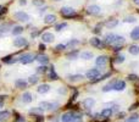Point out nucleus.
Here are the masks:
<instances>
[{"mask_svg": "<svg viewBox=\"0 0 139 122\" xmlns=\"http://www.w3.org/2000/svg\"><path fill=\"white\" fill-rule=\"evenodd\" d=\"M39 49H42V50H43V49H45V45H43V44H40V45H39Z\"/></svg>", "mask_w": 139, "mask_h": 122, "instance_id": "8fccbe9b", "label": "nucleus"}, {"mask_svg": "<svg viewBox=\"0 0 139 122\" xmlns=\"http://www.w3.org/2000/svg\"><path fill=\"white\" fill-rule=\"evenodd\" d=\"M139 121V115L138 114H132L126 120V122H138Z\"/></svg>", "mask_w": 139, "mask_h": 122, "instance_id": "2f4dec72", "label": "nucleus"}, {"mask_svg": "<svg viewBox=\"0 0 139 122\" xmlns=\"http://www.w3.org/2000/svg\"><path fill=\"white\" fill-rule=\"evenodd\" d=\"M15 122H27V121H26V118H24V117H22V116H18V117L16 118V121H15Z\"/></svg>", "mask_w": 139, "mask_h": 122, "instance_id": "79ce46f5", "label": "nucleus"}, {"mask_svg": "<svg viewBox=\"0 0 139 122\" xmlns=\"http://www.w3.org/2000/svg\"><path fill=\"white\" fill-rule=\"evenodd\" d=\"M112 112H114V110L110 109V107H106V109H103V111L100 112V115H101V117H104V118H109L112 116Z\"/></svg>", "mask_w": 139, "mask_h": 122, "instance_id": "a211bd4d", "label": "nucleus"}, {"mask_svg": "<svg viewBox=\"0 0 139 122\" xmlns=\"http://www.w3.org/2000/svg\"><path fill=\"white\" fill-rule=\"evenodd\" d=\"M50 90V85L47 84V83H44V84H40L38 88H37V92L39 94H47Z\"/></svg>", "mask_w": 139, "mask_h": 122, "instance_id": "f3484780", "label": "nucleus"}, {"mask_svg": "<svg viewBox=\"0 0 139 122\" xmlns=\"http://www.w3.org/2000/svg\"><path fill=\"white\" fill-rule=\"evenodd\" d=\"M11 29V23H1L0 24V33H6Z\"/></svg>", "mask_w": 139, "mask_h": 122, "instance_id": "bb28decb", "label": "nucleus"}, {"mask_svg": "<svg viewBox=\"0 0 139 122\" xmlns=\"http://www.w3.org/2000/svg\"><path fill=\"white\" fill-rule=\"evenodd\" d=\"M55 21H56V16L52 15V13H49V15H47V16L44 17V23H47V24H51Z\"/></svg>", "mask_w": 139, "mask_h": 122, "instance_id": "6ab92c4d", "label": "nucleus"}, {"mask_svg": "<svg viewBox=\"0 0 139 122\" xmlns=\"http://www.w3.org/2000/svg\"><path fill=\"white\" fill-rule=\"evenodd\" d=\"M71 122H83V117H82V115L73 112V114H72V120H71Z\"/></svg>", "mask_w": 139, "mask_h": 122, "instance_id": "7c9ffc66", "label": "nucleus"}, {"mask_svg": "<svg viewBox=\"0 0 139 122\" xmlns=\"http://www.w3.org/2000/svg\"><path fill=\"white\" fill-rule=\"evenodd\" d=\"M14 17H15L17 21H20V22H28V21L31 20V18H29V15L26 13L24 11H16L14 13Z\"/></svg>", "mask_w": 139, "mask_h": 122, "instance_id": "7ed1b4c3", "label": "nucleus"}, {"mask_svg": "<svg viewBox=\"0 0 139 122\" xmlns=\"http://www.w3.org/2000/svg\"><path fill=\"white\" fill-rule=\"evenodd\" d=\"M81 59H83V60H91L93 59V56H94V54L91 53V51H83V53L80 54Z\"/></svg>", "mask_w": 139, "mask_h": 122, "instance_id": "4be33fe9", "label": "nucleus"}, {"mask_svg": "<svg viewBox=\"0 0 139 122\" xmlns=\"http://www.w3.org/2000/svg\"><path fill=\"white\" fill-rule=\"evenodd\" d=\"M33 60H34V56H33V54H31V53L22 54L21 56H18V61H20L21 64H24V65L31 64Z\"/></svg>", "mask_w": 139, "mask_h": 122, "instance_id": "20e7f679", "label": "nucleus"}, {"mask_svg": "<svg viewBox=\"0 0 139 122\" xmlns=\"http://www.w3.org/2000/svg\"><path fill=\"white\" fill-rule=\"evenodd\" d=\"M37 34H38V33H37V32H33L32 34H31V36H32V37H37Z\"/></svg>", "mask_w": 139, "mask_h": 122, "instance_id": "603ef678", "label": "nucleus"}, {"mask_svg": "<svg viewBox=\"0 0 139 122\" xmlns=\"http://www.w3.org/2000/svg\"><path fill=\"white\" fill-rule=\"evenodd\" d=\"M85 77H87L89 81H98L100 78V71L98 69H91L87 72Z\"/></svg>", "mask_w": 139, "mask_h": 122, "instance_id": "f03ea898", "label": "nucleus"}, {"mask_svg": "<svg viewBox=\"0 0 139 122\" xmlns=\"http://www.w3.org/2000/svg\"><path fill=\"white\" fill-rule=\"evenodd\" d=\"M123 116H124V114H123V112H122V114H118V118H122Z\"/></svg>", "mask_w": 139, "mask_h": 122, "instance_id": "3c124183", "label": "nucleus"}, {"mask_svg": "<svg viewBox=\"0 0 139 122\" xmlns=\"http://www.w3.org/2000/svg\"><path fill=\"white\" fill-rule=\"evenodd\" d=\"M78 56H80L78 50H72V51H70V53L66 55V57H67L68 60H76V59H77Z\"/></svg>", "mask_w": 139, "mask_h": 122, "instance_id": "b1692460", "label": "nucleus"}, {"mask_svg": "<svg viewBox=\"0 0 139 122\" xmlns=\"http://www.w3.org/2000/svg\"><path fill=\"white\" fill-rule=\"evenodd\" d=\"M48 78H49V79H51V81L57 79V74H56L54 67H50V69L48 70Z\"/></svg>", "mask_w": 139, "mask_h": 122, "instance_id": "a878e982", "label": "nucleus"}, {"mask_svg": "<svg viewBox=\"0 0 139 122\" xmlns=\"http://www.w3.org/2000/svg\"><path fill=\"white\" fill-rule=\"evenodd\" d=\"M66 27H67V23H66V22H61V23L56 24V26H55V29L57 31V32H60V31H62V29L66 28Z\"/></svg>", "mask_w": 139, "mask_h": 122, "instance_id": "72a5a7b5", "label": "nucleus"}, {"mask_svg": "<svg viewBox=\"0 0 139 122\" xmlns=\"http://www.w3.org/2000/svg\"><path fill=\"white\" fill-rule=\"evenodd\" d=\"M1 107H4V101H3V100H0V109H1Z\"/></svg>", "mask_w": 139, "mask_h": 122, "instance_id": "09e8293b", "label": "nucleus"}, {"mask_svg": "<svg viewBox=\"0 0 139 122\" xmlns=\"http://www.w3.org/2000/svg\"><path fill=\"white\" fill-rule=\"evenodd\" d=\"M60 12H61V15L65 17H72L76 15V10L73 8H71V6H64V8H61Z\"/></svg>", "mask_w": 139, "mask_h": 122, "instance_id": "39448f33", "label": "nucleus"}, {"mask_svg": "<svg viewBox=\"0 0 139 122\" xmlns=\"http://www.w3.org/2000/svg\"><path fill=\"white\" fill-rule=\"evenodd\" d=\"M115 40H116V34H114V33H107L106 36L104 37V43L106 45H114Z\"/></svg>", "mask_w": 139, "mask_h": 122, "instance_id": "0eeeda50", "label": "nucleus"}, {"mask_svg": "<svg viewBox=\"0 0 139 122\" xmlns=\"http://www.w3.org/2000/svg\"><path fill=\"white\" fill-rule=\"evenodd\" d=\"M34 60H37L38 62H40L42 65H47L49 62V56L48 55H45V54H38L36 57H34Z\"/></svg>", "mask_w": 139, "mask_h": 122, "instance_id": "4468645a", "label": "nucleus"}, {"mask_svg": "<svg viewBox=\"0 0 139 122\" xmlns=\"http://www.w3.org/2000/svg\"><path fill=\"white\" fill-rule=\"evenodd\" d=\"M112 85H114V82H110L109 84L104 85L103 88H101V90H103L104 93H107V92H110V90H112V89H114V87H112Z\"/></svg>", "mask_w": 139, "mask_h": 122, "instance_id": "473e14b6", "label": "nucleus"}, {"mask_svg": "<svg viewBox=\"0 0 139 122\" xmlns=\"http://www.w3.org/2000/svg\"><path fill=\"white\" fill-rule=\"evenodd\" d=\"M100 12H101V8H100L99 5H90V6L88 8V13H89V15L95 16V15H99Z\"/></svg>", "mask_w": 139, "mask_h": 122, "instance_id": "ddd939ff", "label": "nucleus"}, {"mask_svg": "<svg viewBox=\"0 0 139 122\" xmlns=\"http://www.w3.org/2000/svg\"><path fill=\"white\" fill-rule=\"evenodd\" d=\"M114 89L116 92H122V90L126 89V82L122 81V79H117V81H114Z\"/></svg>", "mask_w": 139, "mask_h": 122, "instance_id": "423d86ee", "label": "nucleus"}, {"mask_svg": "<svg viewBox=\"0 0 139 122\" xmlns=\"http://www.w3.org/2000/svg\"><path fill=\"white\" fill-rule=\"evenodd\" d=\"M5 11H6V9H4V8H0V15H1V13H4Z\"/></svg>", "mask_w": 139, "mask_h": 122, "instance_id": "49530a36", "label": "nucleus"}, {"mask_svg": "<svg viewBox=\"0 0 139 122\" xmlns=\"http://www.w3.org/2000/svg\"><path fill=\"white\" fill-rule=\"evenodd\" d=\"M55 1H60V0H55Z\"/></svg>", "mask_w": 139, "mask_h": 122, "instance_id": "5fc2aeb1", "label": "nucleus"}, {"mask_svg": "<svg viewBox=\"0 0 139 122\" xmlns=\"http://www.w3.org/2000/svg\"><path fill=\"white\" fill-rule=\"evenodd\" d=\"M131 38L133 40H139V26L135 27V28L131 32Z\"/></svg>", "mask_w": 139, "mask_h": 122, "instance_id": "c85d7f7f", "label": "nucleus"}, {"mask_svg": "<svg viewBox=\"0 0 139 122\" xmlns=\"http://www.w3.org/2000/svg\"><path fill=\"white\" fill-rule=\"evenodd\" d=\"M106 64H107L106 55H100V56H98V59H95V65L98 67H104V66H106Z\"/></svg>", "mask_w": 139, "mask_h": 122, "instance_id": "9b49d317", "label": "nucleus"}, {"mask_svg": "<svg viewBox=\"0 0 139 122\" xmlns=\"http://www.w3.org/2000/svg\"><path fill=\"white\" fill-rule=\"evenodd\" d=\"M83 74H68L67 76V79L72 83H76V82H81L83 79Z\"/></svg>", "mask_w": 139, "mask_h": 122, "instance_id": "dca6fc26", "label": "nucleus"}, {"mask_svg": "<svg viewBox=\"0 0 139 122\" xmlns=\"http://www.w3.org/2000/svg\"><path fill=\"white\" fill-rule=\"evenodd\" d=\"M80 44V42L77 40V39H73V40H70L66 44V48H73V46H76V45H78Z\"/></svg>", "mask_w": 139, "mask_h": 122, "instance_id": "c9c22d12", "label": "nucleus"}, {"mask_svg": "<svg viewBox=\"0 0 139 122\" xmlns=\"http://www.w3.org/2000/svg\"><path fill=\"white\" fill-rule=\"evenodd\" d=\"M33 4L36 6H42L44 5V0H33Z\"/></svg>", "mask_w": 139, "mask_h": 122, "instance_id": "ea45409f", "label": "nucleus"}, {"mask_svg": "<svg viewBox=\"0 0 139 122\" xmlns=\"http://www.w3.org/2000/svg\"><path fill=\"white\" fill-rule=\"evenodd\" d=\"M23 27L22 26H15L14 28H12V31H11V33L14 34V36H17V34H21V33L23 32Z\"/></svg>", "mask_w": 139, "mask_h": 122, "instance_id": "c756f323", "label": "nucleus"}, {"mask_svg": "<svg viewBox=\"0 0 139 122\" xmlns=\"http://www.w3.org/2000/svg\"><path fill=\"white\" fill-rule=\"evenodd\" d=\"M18 3H20L21 6H23V5H27V0H20Z\"/></svg>", "mask_w": 139, "mask_h": 122, "instance_id": "a18cd8bd", "label": "nucleus"}, {"mask_svg": "<svg viewBox=\"0 0 139 122\" xmlns=\"http://www.w3.org/2000/svg\"><path fill=\"white\" fill-rule=\"evenodd\" d=\"M47 67H45V65H43V66H40V67H38L37 69V72L38 73H44V72H47Z\"/></svg>", "mask_w": 139, "mask_h": 122, "instance_id": "58836bf2", "label": "nucleus"}, {"mask_svg": "<svg viewBox=\"0 0 139 122\" xmlns=\"http://www.w3.org/2000/svg\"><path fill=\"white\" fill-rule=\"evenodd\" d=\"M133 3H134L137 6H139V0H133Z\"/></svg>", "mask_w": 139, "mask_h": 122, "instance_id": "de8ad7c7", "label": "nucleus"}, {"mask_svg": "<svg viewBox=\"0 0 139 122\" xmlns=\"http://www.w3.org/2000/svg\"><path fill=\"white\" fill-rule=\"evenodd\" d=\"M59 93L60 94H66V89H65L64 87H61V88L59 89Z\"/></svg>", "mask_w": 139, "mask_h": 122, "instance_id": "37998d69", "label": "nucleus"}, {"mask_svg": "<svg viewBox=\"0 0 139 122\" xmlns=\"http://www.w3.org/2000/svg\"><path fill=\"white\" fill-rule=\"evenodd\" d=\"M128 78H129L131 81H134V79H137V76H135V74H129V76H128Z\"/></svg>", "mask_w": 139, "mask_h": 122, "instance_id": "c03bdc74", "label": "nucleus"}, {"mask_svg": "<svg viewBox=\"0 0 139 122\" xmlns=\"http://www.w3.org/2000/svg\"><path fill=\"white\" fill-rule=\"evenodd\" d=\"M21 100H22V103H24V104L32 103V100H33L32 94L29 93V92H24V93L22 94V97H21Z\"/></svg>", "mask_w": 139, "mask_h": 122, "instance_id": "2eb2a0df", "label": "nucleus"}, {"mask_svg": "<svg viewBox=\"0 0 139 122\" xmlns=\"http://www.w3.org/2000/svg\"><path fill=\"white\" fill-rule=\"evenodd\" d=\"M64 49H66V44H59V45H56V50H59V51L64 50Z\"/></svg>", "mask_w": 139, "mask_h": 122, "instance_id": "a19ab883", "label": "nucleus"}, {"mask_svg": "<svg viewBox=\"0 0 139 122\" xmlns=\"http://www.w3.org/2000/svg\"><path fill=\"white\" fill-rule=\"evenodd\" d=\"M4 98H6V97H4V95H0V100H3Z\"/></svg>", "mask_w": 139, "mask_h": 122, "instance_id": "864d4df0", "label": "nucleus"}, {"mask_svg": "<svg viewBox=\"0 0 139 122\" xmlns=\"http://www.w3.org/2000/svg\"><path fill=\"white\" fill-rule=\"evenodd\" d=\"M128 53L131 54V55H139V45L137 44L131 45L129 49H128Z\"/></svg>", "mask_w": 139, "mask_h": 122, "instance_id": "5701e85b", "label": "nucleus"}, {"mask_svg": "<svg viewBox=\"0 0 139 122\" xmlns=\"http://www.w3.org/2000/svg\"><path fill=\"white\" fill-rule=\"evenodd\" d=\"M38 76H36V74H32V76H29V78H28V82L31 83V84H36V83H38Z\"/></svg>", "mask_w": 139, "mask_h": 122, "instance_id": "f704fd0d", "label": "nucleus"}, {"mask_svg": "<svg viewBox=\"0 0 139 122\" xmlns=\"http://www.w3.org/2000/svg\"><path fill=\"white\" fill-rule=\"evenodd\" d=\"M118 24V20H116V18H112V20H109L105 23V26H106L107 28L109 29H111V28H114V27H116Z\"/></svg>", "mask_w": 139, "mask_h": 122, "instance_id": "393cba45", "label": "nucleus"}, {"mask_svg": "<svg viewBox=\"0 0 139 122\" xmlns=\"http://www.w3.org/2000/svg\"><path fill=\"white\" fill-rule=\"evenodd\" d=\"M124 59H126V57H124V55H118V56L116 57L115 62H116V64H122L123 61H124Z\"/></svg>", "mask_w": 139, "mask_h": 122, "instance_id": "4c0bfd02", "label": "nucleus"}, {"mask_svg": "<svg viewBox=\"0 0 139 122\" xmlns=\"http://www.w3.org/2000/svg\"><path fill=\"white\" fill-rule=\"evenodd\" d=\"M72 114L73 112H65L62 116H61V121L62 122H71V120H72Z\"/></svg>", "mask_w": 139, "mask_h": 122, "instance_id": "cd10ccee", "label": "nucleus"}, {"mask_svg": "<svg viewBox=\"0 0 139 122\" xmlns=\"http://www.w3.org/2000/svg\"><path fill=\"white\" fill-rule=\"evenodd\" d=\"M123 21H124V22H127V23H134L135 21H137V18H135L134 16H127Z\"/></svg>", "mask_w": 139, "mask_h": 122, "instance_id": "e433bc0d", "label": "nucleus"}, {"mask_svg": "<svg viewBox=\"0 0 139 122\" xmlns=\"http://www.w3.org/2000/svg\"><path fill=\"white\" fill-rule=\"evenodd\" d=\"M89 42H90V44L93 45V46H95V48H98V49L104 48V46L106 45L105 43H104V42H101V39H99L98 37H93V38H91Z\"/></svg>", "mask_w": 139, "mask_h": 122, "instance_id": "1a4fd4ad", "label": "nucleus"}, {"mask_svg": "<svg viewBox=\"0 0 139 122\" xmlns=\"http://www.w3.org/2000/svg\"><path fill=\"white\" fill-rule=\"evenodd\" d=\"M94 104H95V100H94L93 98H85L83 100V103H82V105H83V107L85 110L91 109V107L94 106Z\"/></svg>", "mask_w": 139, "mask_h": 122, "instance_id": "f8f14e48", "label": "nucleus"}, {"mask_svg": "<svg viewBox=\"0 0 139 122\" xmlns=\"http://www.w3.org/2000/svg\"><path fill=\"white\" fill-rule=\"evenodd\" d=\"M9 117H10V111H8V110H3V111H0V122L8 121Z\"/></svg>", "mask_w": 139, "mask_h": 122, "instance_id": "aec40b11", "label": "nucleus"}, {"mask_svg": "<svg viewBox=\"0 0 139 122\" xmlns=\"http://www.w3.org/2000/svg\"><path fill=\"white\" fill-rule=\"evenodd\" d=\"M54 39H55V36H54L51 32H44L43 34H42V40H43L44 43H52Z\"/></svg>", "mask_w": 139, "mask_h": 122, "instance_id": "6e6552de", "label": "nucleus"}, {"mask_svg": "<svg viewBox=\"0 0 139 122\" xmlns=\"http://www.w3.org/2000/svg\"><path fill=\"white\" fill-rule=\"evenodd\" d=\"M15 87L18 88V89H24L27 87V82L24 81V79H16L15 81Z\"/></svg>", "mask_w": 139, "mask_h": 122, "instance_id": "412c9836", "label": "nucleus"}, {"mask_svg": "<svg viewBox=\"0 0 139 122\" xmlns=\"http://www.w3.org/2000/svg\"><path fill=\"white\" fill-rule=\"evenodd\" d=\"M59 104L57 103H49V101H40L39 103V109H42L43 111H52V110L57 109Z\"/></svg>", "mask_w": 139, "mask_h": 122, "instance_id": "f257e3e1", "label": "nucleus"}, {"mask_svg": "<svg viewBox=\"0 0 139 122\" xmlns=\"http://www.w3.org/2000/svg\"><path fill=\"white\" fill-rule=\"evenodd\" d=\"M26 45H27V39L23 37H18L14 40V46H16V48H23Z\"/></svg>", "mask_w": 139, "mask_h": 122, "instance_id": "9d476101", "label": "nucleus"}]
</instances>
